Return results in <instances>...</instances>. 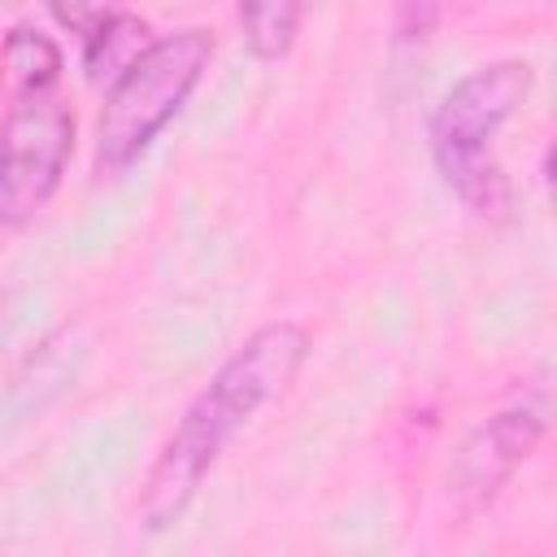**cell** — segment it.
Returning <instances> with one entry per match:
<instances>
[{
    "instance_id": "cell-9",
    "label": "cell",
    "mask_w": 557,
    "mask_h": 557,
    "mask_svg": "<svg viewBox=\"0 0 557 557\" xmlns=\"http://www.w3.org/2000/svg\"><path fill=\"white\" fill-rule=\"evenodd\" d=\"M87 39V48H83V65H87V78L91 83H104V78H117L152 39H148V26H144V17H135V13H113V17H104L91 35H83Z\"/></svg>"
},
{
    "instance_id": "cell-3",
    "label": "cell",
    "mask_w": 557,
    "mask_h": 557,
    "mask_svg": "<svg viewBox=\"0 0 557 557\" xmlns=\"http://www.w3.org/2000/svg\"><path fill=\"white\" fill-rule=\"evenodd\" d=\"M74 117L52 96H17L0 122V226H26L61 187Z\"/></svg>"
},
{
    "instance_id": "cell-7",
    "label": "cell",
    "mask_w": 557,
    "mask_h": 557,
    "mask_svg": "<svg viewBox=\"0 0 557 557\" xmlns=\"http://www.w3.org/2000/svg\"><path fill=\"white\" fill-rule=\"evenodd\" d=\"M61 78V48L35 30V26H13L0 39V87L17 100V96H39L52 91V83Z\"/></svg>"
},
{
    "instance_id": "cell-1",
    "label": "cell",
    "mask_w": 557,
    "mask_h": 557,
    "mask_svg": "<svg viewBox=\"0 0 557 557\" xmlns=\"http://www.w3.org/2000/svg\"><path fill=\"white\" fill-rule=\"evenodd\" d=\"M527 61H496L466 74L431 117V152L444 183L474 209V213H505L513 191L500 165L487 157V139L518 113L531 91Z\"/></svg>"
},
{
    "instance_id": "cell-8",
    "label": "cell",
    "mask_w": 557,
    "mask_h": 557,
    "mask_svg": "<svg viewBox=\"0 0 557 557\" xmlns=\"http://www.w3.org/2000/svg\"><path fill=\"white\" fill-rule=\"evenodd\" d=\"M309 0H239V30L257 61H278L292 52Z\"/></svg>"
},
{
    "instance_id": "cell-6",
    "label": "cell",
    "mask_w": 557,
    "mask_h": 557,
    "mask_svg": "<svg viewBox=\"0 0 557 557\" xmlns=\"http://www.w3.org/2000/svg\"><path fill=\"white\" fill-rule=\"evenodd\" d=\"M544 435V409H500L487 422H479L448 470V500L457 505V513H479L496 500V492L509 483V474L531 457V448Z\"/></svg>"
},
{
    "instance_id": "cell-4",
    "label": "cell",
    "mask_w": 557,
    "mask_h": 557,
    "mask_svg": "<svg viewBox=\"0 0 557 557\" xmlns=\"http://www.w3.org/2000/svg\"><path fill=\"white\" fill-rule=\"evenodd\" d=\"M231 435H235V426L200 392L187 405V413L178 418V426L170 431V440H165V448H161V457H157V466L144 483L139 518H144L148 531H165L187 513L191 496L200 492L205 474L213 470V461H218V453L226 448Z\"/></svg>"
},
{
    "instance_id": "cell-10",
    "label": "cell",
    "mask_w": 557,
    "mask_h": 557,
    "mask_svg": "<svg viewBox=\"0 0 557 557\" xmlns=\"http://www.w3.org/2000/svg\"><path fill=\"white\" fill-rule=\"evenodd\" d=\"M52 17L65 26V30H78V35H91L104 17H113V0H48Z\"/></svg>"
},
{
    "instance_id": "cell-5",
    "label": "cell",
    "mask_w": 557,
    "mask_h": 557,
    "mask_svg": "<svg viewBox=\"0 0 557 557\" xmlns=\"http://www.w3.org/2000/svg\"><path fill=\"white\" fill-rule=\"evenodd\" d=\"M305 357H309V331L300 322H265L226 357V366L213 374L205 396L239 431L257 409H265L287 392Z\"/></svg>"
},
{
    "instance_id": "cell-2",
    "label": "cell",
    "mask_w": 557,
    "mask_h": 557,
    "mask_svg": "<svg viewBox=\"0 0 557 557\" xmlns=\"http://www.w3.org/2000/svg\"><path fill=\"white\" fill-rule=\"evenodd\" d=\"M213 57V35L200 26L152 39L109 87L96 122V170L122 174L183 109Z\"/></svg>"
}]
</instances>
